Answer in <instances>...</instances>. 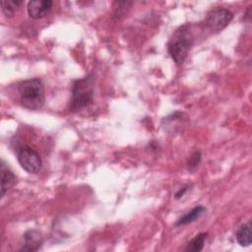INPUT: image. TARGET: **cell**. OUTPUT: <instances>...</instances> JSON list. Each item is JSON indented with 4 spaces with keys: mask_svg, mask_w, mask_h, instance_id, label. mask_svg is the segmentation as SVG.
I'll return each mask as SVG.
<instances>
[{
    "mask_svg": "<svg viewBox=\"0 0 252 252\" xmlns=\"http://www.w3.org/2000/svg\"><path fill=\"white\" fill-rule=\"evenodd\" d=\"M95 77L94 73L75 80L71 88V98L69 102V110L72 112L80 111L94 101Z\"/></svg>",
    "mask_w": 252,
    "mask_h": 252,
    "instance_id": "1",
    "label": "cell"
},
{
    "mask_svg": "<svg viewBox=\"0 0 252 252\" xmlns=\"http://www.w3.org/2000/svg\"><path fill=\"white\" fill-rule=\"evenodd\" d=\"M194 44V35L189 24L177 28L167 43V51L176 65H181L187 58Z\"/></svg>",
    "mask_w": 252,
    "mask_h": 252,
    "instance_id": "2",
    "label": "cell"
},
{
    "mask_svg": "<svg viewBox=\"0 0 252 252\" xmlns=\"http://www.w3.org/2000/svg\"><path fill=\"white\" fill-rule=\"evenodd\" d=\"M18 93L21 104L30 110L40 109L45 102L42 81L38 78L28 79L18 84Z\"/></svg>",
    "mask_w": 252,
    "mask_h": 252,
    "instance_id": "3",
    "label": "cell"
},
{
    "mask_svg": "<svg viewBox=\"0 0 252 252\" xmlns=\"http://www.w3.org/2000/svg\"><path fill=\"white\" fill-rule=\"evenodd\" d=\"M233 19V14L230 10L220 7H216L208 11L204 19L205 27L213 32H219L225 29Z\"/></svg>",
    "mask_w": 252,
    "mask_h": 252,
    "instance_id": "4",
    "label": "cell"
},
{
    "mask_svg": "<svg viewBox=\"0 0 252 252\" xmlns=\"http://www.w3.org/2000/svg\"><path fill=\"white\" fill-rule=\"evenodd\" d=\"M18 161L22 168L29 173L35 174L42 167V159L39 154L31 147H22L17 153Z\"/></svg>",
    "mask_w": 252,
    "mask_h": 252,
    "instance_id": "5",
    "label": "cell"
},
{
    "mask_svg": "<svg viewBox=\"0 0 252 252\" xmlns=\"http://www.w3.org/2000/svg\"><path fill=\"white\" fill-rule=\"evenodd\" d=\"M53 6L51 0H32L28 3V14L32 19H41L47 16Z\"/></svg>",
    "mask_w": 252,
    "mask_h": 252,
    "instance_id": "6",
    "label": "cell"
},
{
    "mask_svg": "<svg viewBox=\"0 0 252 252\" xmlns=\"http://www.w3.org/2000/svg\"><path fill=\"white\" fill-rule=\"evenodd\" d=\"M43 242L42 234L37 229H29L24 233V244L20 251L33 252L37 251Z\"/></svg>",
    "mask_w": 252,
    "mask_h": 252,
    "instance_id": "7",
    "label": "cell"
},
{
    "mask_svg": "<svg viewBox=\"0 0 252 252\" xmlns=\"http://www.w3.org/2000/svg\"><path fill=\"white\" fill-rule=\"evenodd\" d=\"M17 182V178L13 171L8 167L6 162L2 159L1 161V197L11 189Z\"/></svg>",
    "mask_w": 252,
    "mask_h": 252,
    "instance_id": "8",
    "label": "cell"
},
{
    "mask_svg": "<svg viewBox=\"0 0 252 252\" xmlns=\"http://www.w3.org/2000/svg\"><path fill=\"white\" fill-rule=\"evenodd\" d=\"M206 213V208L204 206H196L194 207L192 210H190L189 212H187L185 215H183L182 217H180L176 221H175V225L176 226H182V225H186L189 224L197 220H199L204 214Z\"/></svg>",
    "mask_w": 252,
    "mask_h": 252,
    "instance_id": "9",
    "label": "cell"
},
{
    "mask_svg": "<svg viewBox=\"0 0 252 252\" xmlns=\"http://www.w3.org/2000/svg\"><path fill=\"white\" fill-rule=\"evenodd\" d=\"M235 238L237 243L242 247L250 246L252 242V225L251 222L248 221L239 226L235 233Z\"/></svg>",
    "mask_w": 252,
    "mask_h": 252,
    "instance_id": "10",
    "label": "cell"
},
{
    "mask_svg": "<svg viewBox=\"0 0 252 252\" xmlns=\"http://www.w3.org/2000/svg\"><path fill=\"white\" fill-rule=\"evenodd\" d=\"M208 238V232H200L194 238H192L186 245L185 251L187 252H199L203 249L206 239Z\"/></svg>",
    "mask_w": 252,
    "mask_h": 252,
    "instance_id": "11",
    "label": "cell"
},
{
    "mask_svg": "<svg viewBox=\"0 0 252 252\" xmlns=\"http://www.w3.org/2000/svg\"><path fill=\"white\" fill-rule=\"evenodd\" d=\"M22 0H3L1 2L2 11L6 17H13L18 8L22 5Z\"/></svg>",
    "mask_w": 252,
    "mask_h": 252,
    "instance_id": "12",
    "label": "cell"
},
{
    "mask_svg": "<svg viewBox=\"0 0 252 252\" xmlns=\"http://www.w3.org/2000/svg\"><path fill=\"white\" fill-rule=\"evenodd\" d=\"M201 158H202V155L200 151H195L192 156L189 158L188 162H187V169L189 171H194L198 165L201 162Z\"/></svg>",
    "mask_w": 252,
    "mask_h": 252,
    "instance_id": "13",
    "label": "cell"
},
{
    "mask_svg": "<svg viewBox=\"0 0 252 252\" xmlns=\"http://www.w3.org/2000/svg\"><path fill=\"white\" fill-rule=\"evenodd\" d=\"M115 4H117L118 7L115 9L114 16L118 17L119 19L120 17H123V15L127 12V10H125L124 8H129L132 5V2H116Z\"/></svg>",
    "mask_w": 252,
    "mask_h": 252,
    "instance_id": "14",
    "label": "cell"
},
{
    "mask_svg": "<svg viewBox=\"0 0 252 252\" xmlns=\"http://www.w3.org/2000/svg\"><path fill=\"white\" fill-rule=\"evenodd\" d=\"M188 188H189L188 186H184V187L180 188V189L175 193V199H180L181 197H183V195L185 194V192L187 191Z\"/></svg>",
    "mask_w": 252,
    "mask_h": 252,
    "instance_id": "15",
    "label": "cell"
}]
</instances>
